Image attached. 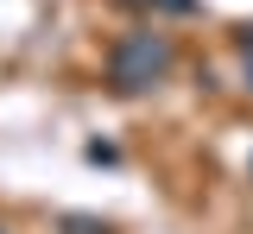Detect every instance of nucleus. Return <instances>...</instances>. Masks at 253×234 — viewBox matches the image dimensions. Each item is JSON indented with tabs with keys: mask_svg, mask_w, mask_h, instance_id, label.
Listing matches in <instances>:
<instances>
[{
	"mask_svg": "<svg viewBox=\"0 0 253 234\" xmlns=\"http://www.w3.org/2000/svg\"><path fill=\"white\" fill-rule=\"evenodd\" d=\"M165 70H171V38L165 32H126L108 51V82L121 95H139V89L165 82Z\"/></svg>",
	"mask_w": 253,
	"mask_h": 234,
	"instance_id": "nucleus-1",
	"label": "nucleus"
},
{
	"mask_svg": "<svg viewBox=\"0 0 253 234\" xmlns=\"http://www.w3.org/2000/svg\"><path fill=\"white\" fill-rule=\"evenodd\" d=\"M63 234H108V222H95V215H63Z\"/></svg>",
	"mask_w": 253,
	"mask_h": 234,
	"instance_id": "nucleus-2",
	"label": "nucleus"
},
{
	"mask_svg": "<svg viewBox=\"0 0 253 234\" xmlns=\"http://www.w3.org/2000/svg\"><path fill=\"white\" fill-rule=\"evenodd\" d=\"M247 89H253V38H247Z\"/></svg>",
	"mask_w": 253,
	"mask_h": 234,
	"instance_id": "nucleus-3",
	"label": "nucleus"
}]
</instances>
